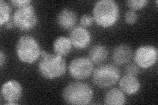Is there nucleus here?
<instances>
[{"mask_svg":"<svg viewBox=\"0 0 158 105\" xmlns=\"http://www.w3.org/2000/svg\"><path fill=\"white\" fill-rule=\"evenodd\" d=\"M77 14L74 10L69 8L61 9L57 14L56 22L58 26L63 30H72L75 27Z\"/></svg>","mask_w":158,"mask_h":105,"instance_id":"12","label":"nucleus"},{"mask_svg":"<svg viewBox=\"0 0 158 105\" xmlns=\"http://www.w3.org/2000/svg\"><path fill=\"white\" fill-rule=\"evenodd\" d=\"M121 78L120 70L115 64H102L94 69L92 74L93 83L99 88L111 87Z\"/></svg>","mask_w":158,"mask_h":105,"instance_id":"5","label":"nucleus"},{"mask_svg":"<svg viewBox=\"0 0 158 105\" xmlns=\"http://www.w3.org/2000/svg\"><path fill=\"white\" fill-rule=\"evenodd\" d=\"M12 7L10 3L0 1V26H5V24L12 21Z\"/></svg>","mask_w":158,"mask_h":105,"instance_id":"17","label":"nucleus"},{"mask_svg":"<svg viewBox=\"0 0 158 105\" xmlns=\"http://www.w3.org/2000/svg\"><path fill=\"white\" fill-rule=\"evenodd\" d=\"M6 55L5 53L2 50L0 51V67H3V64L6 62Z\"/></svg>","mask_w":158,"mask_h":105,"instance_id":"23","label":"nucleus"},{"mask_svg":"<svg viewBox=\"0 0 158 105\" xmlns=\"http://www.w3.org/2000/svg\"><path fill=\"white\" fill-rule=\"evenodd\" d=\"M73 47L70 39L67 36H59L53 42V53L63 57L71 53Z\"/></svg>","mask_w":158,"mask_h":105,"instance_id":"14","label":"nucleus"},{"mask_svg":"<svg viewBox=\"0 0 158 105\" xmlns=\"http://www.w3.org/2000/svg\"><path fill=\"white\" fill-rule=\"evenodd\" d=\"M67 69L65 58L56 53L42 51L38 64V71L48 80L60 78L66 74Z\"/></svg>","mask_w":158,"mask_h":105,"instance_id":"1","label":"nucleus"},{"mask_svg":"<svg viewBox=\"0 0 158 105\" xmlns=\"http://www.w3.org/2000/svg\"><path fill=\"white\" fill-rule=\"evenodd\" d=\"M118 86L125 95H134L140 91L141 84L136 76L125 74L118 80Z\"/></svg>","mask_w":158,"mask_h":105,"instance_id":"13","label":"nucleus"},{"mask_svg":"<svg viewBox=\"0 0 158 105\" xmlns=\"http://www.w3.org/2000/svg\"><path fill=\"white\" fill-rule=\"evenodd\" d=\"M42 49L38 41L31 35H23L16 43L15 53L20 61L24 64H32L41 57Z\"/></svg>","mask_w":158,"mask_h":105,"instance_id":"4","label":"nucleus"},{"mask_svg":"<svg viewBox=\"0 0 158 105\" xmlns=\"http://www.w3.org/2000/svg\"><path fill=\"white\" fill-rule=\"evenodd\" d=\"M94 22V18L92 14H85L80 18V24L81 26L85 28H88L91 26Z\"/></svg>","mask_w":158,"mask_h":105,"instance_id":"21","label":"nucleus"},{"mask_svg":"<svg viewBox=\"0 0 158 105\" xmlns=\"http://www.w3.org/2000/svg\"><path fill=\"white\" fill-rule=\"evenodd\" d=\"M147 0H128L127 2V5L129 10L136 11L141 10L146 7L148 4Z\"/></svg>","mask_w":158,"mask_h":105,"instance_id":"18","label":"nucleus"},{"mask_svg":"<svg viewBox=\"0 0 158 105\" xmlns=\"http://www.w3.org/2000/svg\"><path fill=\"white\" fill-rule=\"evenodd\" d=\"M12 21L15 27L19 30L24 32L32 30L38 23V17L35 7L31 4L17 8L13 14Z\"/></svg>","mask_w":158,"mask_h":105,"instance_id":"6","label":"nucleus"},{"mask_svg":"<svg viewBox=\"0 0 158 105\" xmlns=\"http://www.w3.org/2000/svg\"><path fill=\"white\" fill-rule=\"evenodd\" d=\"M10 4L17 8H21L32 4L31 0H12L9 2Z\"/></svg>","mask_w":158,"mask_h":105,"instance_id":"22","label":"nucleus"},{"mask_svg":"<svg viewBox=\"0 0 158 105\" xmlns=\"http://www.w3.org/2000/svg\"><path fill=\"white\" fill-rule=\"evenodd\" d=\"M94 64L88 57H79L73 59L68 67L70 76L76 80L81 81L92 76Z\"/></svg>","mask_w":158,"mask_h":105,"instance_id":"8","label":"nucleus"},{"mask_svg":"<svg viewBox=\"0 0 158 105\" xmlns=\"http://www.w3.org/2000/svg\"><path fill=\"white\" fill-rule=\"evenodd\" d=\"M23 88L21 83L15 79H9L3 83L1 88V95L5 104L16 105L21 99Z\"/></svg>","mask_w":158,"mask_h":105,"instance_id":"9","label":"nucleus"},{"mask_svg":"<svg viewBox=\"0 0 158 105\" xmlns=\"http://www.w3.org/2000/svg\"><path fill=\"white\" fill-rule=\"evenodd\" d=\"M132 57L134 63L140 68L149 69L157 62L158 50L153 45H142L135 50Z\"/></svg>","mask_w":158,"mask_h":105,"instance_id":"7","label":"nucleus"},{"mask_svg":"<svg viewBox=\"0 0 158 105\" xmlns=\"http://www.w3.org/2000/svg\"><path fill=\"white\" fill-rule=\"evenodd\" d=\"M109 55L107 48L102 44H97L90 49L88 58L94 64L100 65L106 61Z\"/></svg>","mask_w":158,"mask_h":105,"instance_id":"15","label":"nucleus"},{"mask_svg":"<svg viewBox=\"0 0 158 105\" xmlns=\"http://www.w3.org/2000/svg\"><path fill=\"white\" fill-rule=\"evenodd\" d=\"M133 56L132 50L127 44H119L115 47L112 52V60L115 65L122 66L131 61Z\"/></svg>","mask_w":158,"mask_h":105,"instance_id":"11","label":"nucleus"},{"mask_svg":"<svg viewBox=\"0 0 158 105\" xmlns=\"http://www.w3.org/2000/svg\"><path fill=\"white\" fill-rule=\"evenodd\" d=\"M126 101L125 94L116 87L109 89L103 98V103L107 105H123Z\"/></svg>","mask_w":158,"mask_h":105,"instance_id":"16","label":"nucleus"},{"mask_svg":"<svg viewBox=\"0 0 158 105\" xmlns=\"http://www.w3.org/2000/svg\"><path fill=\"white\" fill-rule=\"evenodd\" d=\"M62 98L69 104L86 105L94 99V91L88 84L82 82H71L63 89Z\"/></svg>","mask_w":158,"mask_h":105,"instance_id":"3","label":"nucleus"},{"mask_svg":"<svg viewBox=\"0 0 158 105\" xmlns=\"http://www.w3.org/2000/svg\"><path fill=\"white\" fill-rule=\"evenodd\" d=\"M13 27H15V25L13 24V22L12 21H9L7 24H5V28L7 29H12Z\"/></svg>","mask_w":158,"mask_h":105,"instance_id":"24","label":"nucleus"},{"mask_svg":"<svg viewBox=\"0 0 158 105\" xmlns=\"http://www.w3.org/2000/svg\"><path fill=\"white\" fill-rule=\"evenodd\" d=\"M69 38L72 43L73 47L78 50L86 49L92 40L90 32L86 28L81 26H75L71 30Z\"/></svg>","mask_w":158,"mask_h":105,"instance_id":"10","label":"nucleus"},{"mask_svg":"<svg viewBox=\"0 0 158 105\" xmlns=\"http://www.w3.org/2000/svg\"><path fill=\"white\" fill-rule=\"evenodd\" d=\"M124 19L127 24L132 25L136 23V22L138 21V17L135 11H132V10H128V11H127L125 13Z\"/></svg>","mask_w":158,"mask_h":105,"instance_id":"19","label":"nucleus"},{"mask_svg":"<svg viewBox=\"0 0 158 105\" xmlns=\"http://www.w3.org/2000/svg\"><path fill=\"white\" fill-rule=\"evenodd\" d=\"M140 72V68L135 63H128L125 68V74L136 76Z\"/></svg>","mask_w":158,"mask_h":105,"instance_id":"20","label":"nucleus"},{"mask_svg":"<svg viewBox=\"0 0 158 105\" xmlns=\"http://www.w3.org/2000/svg\"><path fill=\"white\" fill-rule=\"evenodd\" d=\"M92 15L98 26L110 28L118 21L120 8L114 0H99L94 5Z\"/></svg>","mask_w":158,"mask_h":105,"instance_id":"2","label":"nucleus"}]
</instances>
